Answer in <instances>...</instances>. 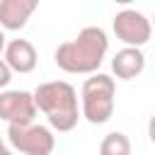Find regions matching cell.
I'll list each match as a JSON object with an SVG mask.
<instances>
[{
  "label": "cell",
  "mask_w": 155,
  "mask_h": 155,
  "mask_svg": "<svg viewBox=\"0 0 155 155\" xmlns=\"http://www.w3.org/2000/svg\"><path fill=\"white\" fill-rule=\"evenodd\" d=\"M36 7H39L36 0H0V29L2 31L22 29L36 12Z\"/></svg>",
  "instance_id": "8"
},
{
  "label": "cell",
  "mask_w": 155,
  "mask_h": 155,
  "mask_svg": "<svg viewBox=\"0 0 155 155\" xmlns=\"http://www.w3.org/2000/svg\"><path fill=\"white\" fill-rule=\"evenodd\" d=\"M10 80H12V70H10V68H7V63L0 58V92L10 85Z\"/></svg>",
  "instance_id": "11"
},
{
  "label": "cell",
  "mask_w": 155,
  "mask_h": 155,
  "mask_svg": "<svg viewBox=\"0 0 155 155\" xmlns=\"http://www.w3.org/2000/svg\"><path fill=\"white\" fill-rule=\"evenodd\" d=\"M0 155H15V153H12V150L5 145V140H2V138H0Z\"/></svg>",
  "instance_id": "14"
},
{
  "label": "cell",
  "mask_w": 155,
  "mask_h": 155,
  "mask_svg": "<svg viewBox=\"0 0 155 155\" xmlns=\"http://www.w3.org/2000/svg\"><path fill=\"white\" fill-rule=\"evenodd\" d=\"M2 61L7 63V68L12 73H31L36 68L39 56H36V48L29 39H12L5 46Z\"/></svg>",
  "instance_id": "7"
},
{
  "label": "cell",
  "mask_w": 155,
  "mask_h": 155,
  "mask_svg": "<svg viewBox=\"0 0 155 155\" xmlns=\"http://www.w3.org/2000/svg\"><path fill=\"white\" fill-rule=\"evenodd\" d=\"M148 138H150V143L155 145V114H153L150 121H148Z\"/></svg>",
  "instance_id": "12"
},
{
  "label": "cell",
  "mask_w": 155,
  "mask_h": 155,
  "mask_svg": "<svg viewBox=\"0 0 155 155\" xmlns=\"http://www.w3.org/2000/svg\"><path fill=\"white\" fill-rule=\"evenodd\" d=\"M109 51V36L102 27H82L75 39L58 44L53 51V61L63 73L70 75H94L104 63Z\"/></svg>",
  "instance_id": "1"
},
{
  "label": "cell",
  "mask_w": 155,
  "mask_h": 155,
  "mask_svg": "<svg viewBox=\"0 0 155 155\" xmlns=\"http://www.w3.org/2000/svg\"><path fill=\"white\" fill-rule=\"evenodd\" d=\"M114 94H116V82L111 75L104 73L90 75L80 90V116H85L94 126L107 124L114 114Z\"/></svg>",
  "instance_id": "3"
},
{
  "label": "cell",
  "mask_w": 155,
  "mask_h": 155,
  "mask_svg": "<svg viewBox=\"0 0 155 155\" xmlns=\"http://www.w3.org/2000/svg\"><path fill=\"white\" fill-rule=\"evenodd\" d=\"M111 29H114L116 39L124 41V46H131V48H140L153 36L150 19L140 10H133V7H126V10L116 12L114 19H111Z\"/></svg>",
  "instance_id": "5"
},
{
  "label": "cell",
  "mask_w": 155,
  "mask_h": 155,
  "mask_svg": "<svg viewBox=\"0 0 155 155\" xmlns=\"http://www.w3.org/2000/svg\"><path fill=\"white\" fill-rule=\"evenodd\" d=\"M150 24H153V27H155V15H153V19H150Z\"/></svg>",
  "instance_id": "15"
},
{
  "label": "cell",
  "mask_w": 155,
  "mask_h": 155,
  "mask_svg": "<svg viewBox=\"0 0 155 155\" xmlns=\"http://www.w3.org/2000/svg\"><path fill=\"white\" fill-rule=\"evenodd\" d=\"M5 46H7V36H5V31L0 29V53H5Z\"/></svg>",
  "instance_id": "13"
},
{
  "label": "cell",
  "mask_w": 155,
  "mask_h": 155,
  "mask_svg": "<svg viewBox=\"0 0 155 155\" xmlns=\"http://www.w3.org/2000/svg\"><path fill=\"white\" fill-rule=\"evenodd\" d=\"M7 140H10L12 150H17L22 155H51L56 148L53 131L41 124L7 126Z\"/></svg>",
  "instance_id": "4"
},
{
  "label": "cell",
  "mask_w": 155,
  "mask_h": 155,
  "mask_svg": "<svg viewBox=\"0 0 155 155\" xmlns=\"http://www.w3.org/2000/svg\"><path fill=\"white\" fill-rule=\"evenodd\" d=\"M99 155H131V138L121 131H111L99 143Z\"/></svg>",
  "instance_id": "10"
},
{
  "label": "cell",
  "mask_w": 155,
  "mask_h": 155,
  "mask_svg": "<svg viewBox=\"0 0 155 155\" xmlns=\"http://www.w3.org/2000/svg\"><path fill=\"white\" fill-rule=\"evenodd\" d=\"M34 104L36 111H44L48 119V126L58 133L73 131L80 119V107H78V90L68 80H48L41 82L34 92Z\"/></svg>",
  "instance_id": "2"
},
{
  "label": "cell",
  "mask_w": 155,
  "mask_h": 155,
  "mask_svg": "<svg viewBox=\"0 0 155 155\" xmlns=\"http://www.w3.org/2000/svg\"><path fill=\"white\" fill-rule=\"evenodd\" d=\"M36 104L34 94L27 90H2L0 92V119L7 121V126H22L34 124Z\"/></svg>",
  "instance_id": "6"
},
{
  "label": "cell",
  "mask_w": 155,
  "mask_h": 155,
  "mask_svg": "<svg viewBox=\"0 0 155 155\" xmlns=\"http://www.w3.org/2000/svg\"><path fill=\"white\" fill-rule=\"evenodd\" d=\"M111 70L119 80H133L145 70V53L140 48L124 46L121 51L114 53L111 58Z\"/></svg>",
  "instance_id": "9"
}]
</instances>
